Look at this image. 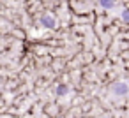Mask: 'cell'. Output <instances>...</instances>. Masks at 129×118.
<instances>
[{"label":"cell","instance_id":"6da1fadb","mask_svg":"<svg viewBox=\"0 0 129 118\" xmlns=\"http://www.w3.org/2000/svg\"><path fill=\"white\" fill-rule=\"evenodd\" d=\"M111 92H113L115 95H118V97H124V95L129 93V85L124 83V81H118V83H115V85L111 86Z\"/></svg>","mask_w":129,"mask_h":118},{"label":"cell","instance_id":"7a4b0ae2","mask_svg":"<svg viewBox=\"0 0 129 118\" xmlns=\"http://www.w3.org/2000/svg\"><path fill=\"white\" fill-rule=\"evenodd\" d=\"M41 23H43L46 28H53V27H55V20H53V16H50V14L43 16V18H41Z\"/></svg>","mask_w":129,"mask_h":118},{"label":"cell","instance_id":"3957f363","mask_svg":"<svg viewBox=\"0 0 129 118\" xmlns=\"http://www.w3.org/2000/svg\"><path fill=\"white\" fill-rule=\"evenodd\" d=\"M99 4L104 9H111V7H115V0H99Z\"/></svg>","mask_w":129,"mask_h":118},{"label":"cell","instance_id":"277c9868","mask_svg":"<svg viewBox=\"0 0 129 118\" xmlns=\"http://www.w3.org/2000/svg\"><path fill=\"white\" fill-rule=\"evenodd\" d=\"M122 20H124L125 23H129V9H124V11H122Z\"/></svg>","mask_w":129,"mask_h":118},{"label":"cell","instance_id":"5b68a950","mask_svg":"<svg viewBox=\"0 0 129 118\" xmlns=\"http://www.w3.org/2000/svg\"><path fill=\"white\" fill-rule=\"evenodd\" d=\"M66 92H67V86H58V90H57L58 95H62V93H66Z\"/></svg>","mask_w":129,"mask_h":118}]
</instances>
